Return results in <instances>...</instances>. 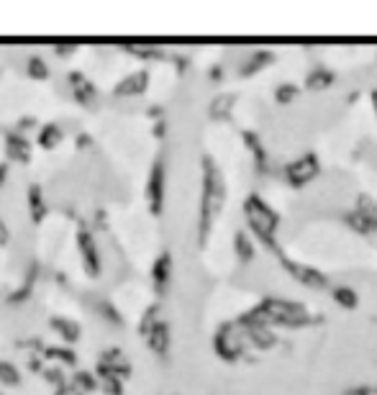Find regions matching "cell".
Masks as SVG:
<instances>
[{
    "label": "cell",
    "instance_id": "1",
    "mask_svg": "<svg viewBox=\"0 0 377 395\" xmlns=\"http://www.w3.org/2000/svg\"><path fill=\"white\" fill-rule=\"evenodd\" d=\"M226 177L213 157H203V180H200V206H197V244L206 247L215 221L226 208Z\"/></svg>",
    "mask_w": 377,
    "mask_h": 395
},
{
    "label": "cell",
    "instance_id": "2",
    "mask_svg": "<svg viewBox=\"0 0 377 395\" xmlns=\"http://www.w3.org/2000/svg\"><path fill=\"white\" fill-rule=\"evenodd\" d=\"M242 316H246L249 321L264 323L269 329H308L313 323H323V316H313L305 303L280 296L260 298Z\"/></svg>",
    "mask_w": 377,
    "mask_h": 395
},
{
    "label": "cell",
    "instance_id": "3",
    "mask_svg": "<svg viewBox=\"0 0 377 395\" xmlns=\"http://www.w3.org/2000/svg\"><path fill=\"white\" fill-rule=\"evenodd\" d=\"M242 213H244V224H246V233H249L254 242H260L269 254L282 249V244L278 242L282 215H280V211H275V208L269 206L260 193H249V195L244 198Z\"/></svg>",
    "mask_w": 377,
    "mask_h": 395
},
{
    "label": "cell",
    "instance_id": "4",
    "mask_svg": "<svg viewBox=\"0 0 377 395\" xmlns=\"http://www.w3.org/2000/svg\"><path fill=\"white\" fill-rule=\"evenodd\" d=\"M213 351L215 357L226 362V365H236L249 354V344L244 339L242 326L236 323V318L224 321L213 334Z\"/></svg>",
    "mask_w": 377,
    "mask_h": 395
},
{
    "label": "cell",
    "instance_id": "5",
    "mask_svg": "<svg viewBox=\"0 0 377 395\" xmlns=\"http://www.w3.org/2000/svg\"><path fill=\"white\" fill-rule=\"evenodd\" d=\"M321 175V157L316 152H303L300 157L282 164V180L293 190H303Z\"/></svg>",
    "mask_w": 377,
    "mask_h": 395
},
{
    "label": "cell",
    "instance_id": "6",
    "mask_svg": "<svg viewBox=\"0 0 377 395\" xmlns=\"http://www.w3.org/2000/svg\"><path fill=\"white\" fill-rule=\"evenodd\" d=\"M272 257L282 264V269H285L287 275L296 280V282H300V285H305V287H311V290H326V287H329V282H331L326 272H321V269L313 267V264H305V262H300V260H293L285 249H278Z\"/></svg>",
    "mask_w": 377,
    "mask_h": 395
},
{
    "label": "cell",
    "instance_id": "7",
    "mask_svg": "<svg viewBox=\"0 0 377 395\" xmlns=\"http://www.w3.org/2000/svg\"><path fill=\"white\" fill-rule=\"evenodd\" d=\"M236 323L242 326L244 331V339L249 344V349H260V351H269L275 349L280 344V336L275 334V329H269L264 323H257V321H249L246 316H239Z\"/></svg>",
    "mask_w": 377,
    "mask_h": 395
},
{
    "label": "cell",
    "instance_id": "8",
    "mask_svg": "<svg viewBox=\"0 0 377 395\" xmlns=\"http://www.w3.org/2000/svg\"><path fill=\"white\" fill-rule=\"evenodd\" d=\"M242 142H244V146H246V152L251 154L254 172H257L260 177H267L269 170H272V162H269V152H267V146H264V142H262L260 131H254V128H244Z\"/></svg>",
    "mask_w": 377,
    "mask_h": 395
},
{
    "label": "cell",
    "instance_id": "9",
    "mask_svg": "<svg viewBox=\"0 0 377 395\" xmlns=\"http://www.w3.org/2000/svg\"><path fill=\"white\" fill-rule=\"evenodd\" d=\"M164 185H167V177H164V162L157 160L152 172H149V180H146V200H149V208H152L154 215H160L162 206H164Z\"/></svg>",
    "mask_w": 377,
    "mask_h": 395
},
{
    "label": "cell",
    "instance_id": "10",
    "mask_svg": "<svg viewBox=\"0 0 377 395\" xmlns=\"http://www.w3.org/2000/svg\"><path fill=\"white\" fill-rule=\"evenodd\" d=\"M275 59H278V54L272 52V49H254V52H251L249 57L239 64V77L249 80V77H254V75L264 72L267 67H272Z\"/></svg>",
    "mask_w": 377,
    "mask_h": 395
},
{
    "label": "cell",
    "instance_id": "11",
    "mask_svg": "<svg viewBox=\"0 0 377 395\" xmlns=\"http://www.w3.org/2000/svg\"><path fill=\"white\" fill-rule=\"evenodd\" d=\"M144 339H146V344H149V349H152L154 354L167 357V351H170V323L160 318L149 331L144 334Z\"/></svg>",
    "mask_w": 377,
    "mask_h": 395
},
{
    "label": "cell",
    "instance_id": "12",
    "mask_svg": "<svg viewBox=\"0 0 377 395\" xmlns=\"http://www.w3.org/2000/svg\"><path fill=\"white\" fill-rule=\"evenodd\" d=\"M170 280H172V254L170 251H162L157 262H154L152 267V282H154V290L164 296L167 293V287H170Z\"/></svg>",
    "mask_w": 377,
    "mask_h": 395
},
{
    "label": "cell",
    "instance_id": "13",
    "mask_svg": "<svg viewBox=\"0 0 377 395\" xmlns=\"http://www.w3.org/2000/svg\"><path fill=\"white\" fill-rule=\"evenodd\" d=\"M334 82H336V72H334L331 67L318 64V67H313V70H308L303 88L311 90V93H323V90L334 88Z\"/></svg>",
    "mask_w": 377,
    "mask_h": 395
},
{
    "label": "cell",
    "instance_id": "14",
    "mask_svg": "<svg viewBox=\"0 0 377 395\" xmlns=\"http://www.w3.org/2000/svg\"><path fill=\"white\" fill-rule=\"evenodd\" d=\"M233 106H236V93H218L208 106V116L213 121H229L233 116Z\"/></svg>",
    "mask_w": 377,
    "mask_h": 395
},
{
    "label": "cell",
    "instance_id": "15",
    "mask_svg": "<svg viewBox=\"0 0 377 395\" xmlns=\"http://www.w3.org/2000/svg\"><path fill=\"white\" fill-rule=\"evenodd\" d=\"M233 254H236V260L242 262V264H249L257 257V244H254V239L244 229H239V231L233 233Z\"/></svg>",
    "mask_w": 377,
    "mask_h": 395
},
{
    "label": "cell",
    "instance_id": "16",
    "mask_svg": "<svg viewBox=\"0 0 377 395\" xmlns=\"http://www.w3.org/2000/svg\"><path fill=\"white\" fill-rule=\"evenodd\" d=\"M351 208H354L369 224V229L377 233V198H372L369 193H359V195L354 198V206Z\"/></svg>",
    "mask_w": 377,
    "mask_h": 395
},
{
    "label": "cell",
    "instance_id": "17",
    "mask_svg": "<svg viewBox=\"0 0 377 395\" xmlns=\"http://www.w3.org/2000/svg\"><path fill=\"white\" fill-rule=\"evenodd\" d=\"M331 300L339 305L341 311H357L359 308V293L351 285L331 287Z\"/></svg>",
    "mask_w": 377,
    "mask_h": 395
},
{
    "label": "cell",
    "instance_id": "18",
    "mask_svg": "<svg viewBox=\"0 0 377 395\" xmlns=\"http://www.w3.org/2000/svg\"><path fill=\"white\" fill-rule=\"evenodd\" d=\"M341 221H344V226H347L351 233H357V236H372V233H375L372 229H369L367 221H365V218H362V215H359L354 208H349L347 213L341 215Z\"/></svg>",
    "mask_w": 377,
    "mask_h": 395
},
{
    "label": "cell",
    "instance_id": "19",
    "mask_svg": "<svg viewBox=\"0 0 377 395\" xmlns=\"http://www.w3.org/2000/svg\"><path fill=\"white\" fill-rule=\"evenodd\" d=\"M146 85H149V75L146 72H136V75H131L128 80H124L121 85H118V95H139V93H144L146 90Z\"/></svg>",
    "mask_w": 377,
    "mask_h": 395
},
{
    "label": "cell",
    "instance_id": "20",
    "mask_svg": "<svg viewBox=\"0 0 377 395\" xmlns=\"http://www.w3.org/2000/svg\"><path fill=\"white\" fill-rule=\"evenodd\" d=\"M298 95H300V85H296V82H280L275 93H272V98H275L278 106H290Z\"/></svg>",
    "mask_w": 377,
    "mask_h": 395
},
{
    "label": "cell",
    "instance_id": "21",
    "mask_svg": "<svg viewBox=\"0 0 377 395\" xmlns=\"http://www.w3.org/2000/svg\"><path fill=\"white\" fill-rule=\"evenodd\" d=\"M344 395H377V387H369V385H354L349 387Z\"/></svg>",
    "mask_w": 377,
    "mask_h": 395
},
{
    "label": "cell",
    "instance_id": "22",
    "mask_svg": "<svg viewBox=\"0 0 377 395\" xmlns=\"http://www.w3.org/2000/svg\"><path fill=\"white\" fill-rule=\"evenodd\" d=\"M0 380H6V383H18L16 372H13L8 365H0Z\"/></svg>",
    "mask_w": 377,
    "mask_h": 395
},
{
    "label": "cell",
    "instance_id": "23",
    "mask_svg": "<svg viewBox=\"0 0 377 395\" xmlns=\"http://www.w3.org/2000/svg\"><path fill=\"white\" fill-rule=\"evenodd\" d=\"M208 77H211L213 82H221L224 80V67H221V64H213L211 72H208Z\"/></svg>",
    "mask_w": 377,
    "mask_h": 395
},
{
    "label": "cell",
    "instance_id": "24",
    "mask_svg": "<svg viewBox=\"0 0 377 395\" xmlns=\"http://www.w3.org/2000/svg\"><path fill=\"white\" fill-rule=\"evenodd\" d=\"M369 106H372V113H375L377 118V88L369 90Z\"/></svg>",
    "mask_w": 377,
    "mask_h": 395
}]
</instances>
